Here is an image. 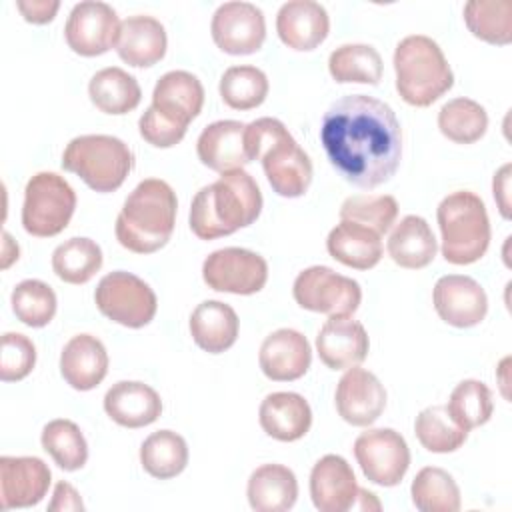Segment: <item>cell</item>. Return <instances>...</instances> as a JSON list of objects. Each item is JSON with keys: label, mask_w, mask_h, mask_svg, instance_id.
<instances>
[{"label": "cell", "mask_w": 512, "mask_h": 512, "mask_svg": "<svg viewBox=\"0 0 512 512\" xmlns=\"http://www.w3.org/2000/svg\"><path fill=\"white\" fill-rule=\"evenodd\" d=\"M320 142L330 164L358 188L388 182L402 156V128L394 110L366 94L344 96L326 110Z\"/></svg>", "instance_id": "cell-1"}, {"label": "cell", "mask_w": 512, "mask_h": 512, "mask_svg": "<svg viewBox=\"0 0 512 512\" xmlns=\"http://www.w3.org/2000/svg\"><path fill=\"white\" fill-rule=\"evenodd\" d=\"M262 212V192L246 170L222 172L196 192L190 204V230L200 240H214L250 226Z\"/></svg>", "instance_id": "cell-2"}, {"label": "cell", "mask_w": 512, "mask_h": 512, "mask_svg": "<svg viewBox=\"0 0 512 512\" xmlns=\"http://www.w3.org/2000/svg\"><path fill=\"white\" fill-rule=\"evenodd\" d=\"M176 210L172 186L160 178H146L124 200L114 226L116 240L130 252L152 254L170 240Z\"/></svg>", "instance_id": "cell-3"}, {"label": "cell", "mask_w": 512, "mask_h": 512, "mask_svg": "<svg viewBox=\"0 0 512 512\" xmlns=\"http://www.w3.org/2000/svg\"><path fill=\"white\" fill-rule=\"evenodd\" d=\"M248 160H260L278 196L298 198L312 182V162L278 118H258L244 128Z\"/></svg>", "instance_id": "cell-4"}, {"label": "cell", "mask_w": 512, "mask_h": 512, "mask_svg": "<svg viewBox=\"0 0 512 512\" xmlns=\"http://www.w3.org/2000/svg\"><path fill=\"white\" fill-rule=\"evenodd\" d=\"M396 90L410 106H430L454 84L442 48L424 34L402 38L394 50Z\"/></svg>", "instance_id": "cell-5"}, {"label": "cell", "mask_w": 512, "mask_h": 512, "mask_svg": "<svg viewBox=\"0 0 512 512\" xmlns=\"http://www.w3.org/2000/svg\"><path fill=\"white\" fill-rule=\"evenodd\" d=\"M442 234V256L450 264L480 260L490 244V220L482 198L470 190H456L442 198L436 208Z\"/></svg>", "instance_id": "cell-6"}, {"label": "cell", "mask_w": 512, "mask_h": 512, "mask_svg": "<svg viewBox=\"0 0 512 512\" xmlns=\"http://www.w3.org/2000/svg\"><path fill=\"white\" fill-rule=\"evenodd\" d=\"M134 166L128 144L108 134H84L68 142L62 168L80 176L96 192L118 190Z\"/></svg>", "instance_id": "cell-7"}, {"label": "cell", "mask_w": 512, "mask_h": 512, "mask_svg": "<svg viewBox=\"0 0 512 512\" xmlns=\"http://www.w3.org/2000/svg\"><path fill=\"white\" fill-rule=\"evenodd\" d=\"M76 208V192L56 172L34 174L24 188L22 226L28 234L50 238L60 234Z\"/></svg>", "instance_id": "cell-8"}, {"label": "cell", "mask_w": 512, "mask_h": 512, "mask_svg": "<svg viewBox=\"0 0 512 512\" xmlns=\"http://www.w3.org/2000/svg\"><path fill=\"white\" fill-rule=\"evenodd\" d=\"M98 310L126 328L146 326L158 308L154 290L136 274L116 270L106 274L94 292Z\"/></svg>", "instance_id": "cell-9"}, {"label": "cell", "mask_w": 512, "mask_h": 512, "mask_svg": "<svg viewBox=\"0 0 512 512\" xmlns=\"http://www.w3.org/2000/svg\"><path fill=\"white\" fill-rule=\"evenodd\" d=\"M292 294L300 308L328 316H350L362 300L360 284L328 266L302 270L294 280Z\"/></svg>", "instance_id": "cell-10"}, {"label": "cell", "mask_w": 512, "mask_h": 512, "mask_svg": "<svg viewBox=\"0 0 512 512\" xmlns=\"http://www.w3.org/2000/svg\"><path fill=\"white\" fill-rule=\"evenodd\" d=\"M202 278L208 288L230 294H256L268 280L266 260L246 248L228 246L214 250L202 264Z\"/></svg>", "instance_id": "cell-11"}, {"label": "cell", "mask_w": 512, "mask_h": 512, "mask_svg": "<svg viewBox=\"0 0 512 512\" xmlns=\"http://www.w3.org/2000/svg\"><path fill=\"white\" fill-rule=\"evenodd\" d=\"M354 456L364 476L378 486H396L410 466V448L392 428H372L354 440Z\"/></svg>", "instance_id": "cell-12"}, {"label": "cell", "mask_w": 512, "mask_h": 512, "mask_svg": "<svg viewBox=\"0 0 512 512\" xmlns=\"http://www.w3.org/2000/svg\"><path fill=\"white\" fill-rule=\"evenodd\" d=\"M120 20L116 10L98 0L74 4L64 26L66 44L80 56H98L116 46Z\"/></svg>", "instance_id": "cell-13"}, {"label": "cell", "mask_w": 512, "mask_h": 512, "mask_svg": "<svg viewBox=\"0 0 512 512\" xmlns=\"http://www.w3.org/2000/svg\"><path fill=\"white\" fill-rule=\"evenodd\" d=\"M214 44L226 54H252L266 38V20L252 2H224L216 8L210 24Z\"/></svg>", "instance_id": "cell-14"}, {"label": "cell", "mask_w": 512, "mask_h": 512, "mask_svg": "<svg viewBox=\"0 0 512 512\" xmlns=\"http://www.w3.org/2000/svg\"><path fill=\"white\" fill-rule=\"evenodd\" d=\"M432 302L438 316L456 328H470L484 320L488 298L484 288L464 274H446L438 278L432 290Z\"/></svg>", "instance_id": "cell-15"}, {"label": "cell", "mask_w": 512, "mask_h": 512, "mask_svg": "<svg viewBox=\"0 0 512 512\" xmlns=\"http://www.w3.org/2000/svg\"><path fill=\"white\" fill-rule=\"evenodd\" d=\"M334 400L344 422L352 426H370L386 408V390L372 372L352 366L338 380Z\"/></svg>", "instance_id": "cell-16"}, {"label": "cell", "mask_w": 512, "mask_h": 512, "mask_svg": "<svg viewBox=\"0 0 512 512\" xmlns=\"http://www.w3.org/2000/svg\"><path fill=\"white\" fill-rule=\"evenodd\" d=\"M50 468L36 456L0 458V494L2 508L36 506L50 488Z\"/></svg>", "instance_id": "cell-17"}, {"label": "cell", "mask_w": 512, "mask_h": 512, "mask_svg": "<svg viewBox=\"0 0 512 512\" xmlns=\"http://www.w3.org/2000/svg\"><path fill=\"white\" fill-rule=\"evenodd\" d=\"M312 362V350L306 336L292 328H278L268 334L258 352V364L266 378L290 382L302 378Z\"/></svg>", "instance_id": "cell-18"}, {"label": "cell", "mask_w": 512, "mask_h": 512, "mask_svg": "<svg viewBox=\"0 0 512 512\" xmlns=\"http://www.w3.org/2000/svg\"><path fill=\"white\" fill-rule=\"evenodd\" d=\"M310 496L320 512H346L354 508L358 484L352 466L338 454L322 456L310 472Z\"/></svg>", "instance_id": "cell-19"}, {"label": "cell", "mask_w": 512, "mask_h": 512, "mask_svg": "<svg viewBox=\"0 0 512 512\" xmlns=\"http://www.w3.org/2000/svg\"><path fill=\"white\" fill-rule=\"evenodd\" d=\"M370 348L364 326L350 316H330L316 336V352L330 370L358 366Z\"/></svg>", "instance_id": "cell-20"}, {"label": "cell", "mask_w": 512, "mask_h": 512, "mask_svg": "<svg viewBox=\"0 0 512 512\" xmlns=\"http://www.w3.org/2000/svg\"><path fill=\"white\" fill-rule=\"evenodd\" d=\"M204 104L202 82L186 70L162 74L152 92V108L166 120L188 128Z\"/></svg>", "instance_id": "cell-21"}, {"label": "cell", "mask_w": 512, "mask_h": 512, "mask_svg": "<svg viewBox=\"0 0 512 512\" xmlns=\"http://www.w3.org/2000/svg\"><path fill=\"white\" fill-rule=\"evenodd\" d=\"M328 30V12L314 0L284 2L276 14V32L292 50H314L326 40Z\"/></svg>", "instance_id": "cell-22"}, {"label": "cell", "mask_w": 512, "mask_h": 512, "mask_svg": "<svg viewBox=\"0 0 512 512\" xmlns=\"http://www.w3.org/2000/svg\"><path fill=\"white\" fill-rule=\"evenodd\" d=\"M106 414L120 426L142 428L158 420L162 400L158 392L138 380H120L104 394Z\"/></svg>", "instance_id": "cell-23"}, {"label": "cell", "mask_w": 512, "mask_h": 512, "mask_svg": "<svg viewBox=\"0 0 512 512\" xmlns=\"http://www.w3.org/2000/svg\"><path fill=\"white\" fill-rule=\"evenodd\" d=\"M60 374L74 390L96 388L108 374V352L92 334L72 336L60 354Z\"/></svg>", "instance_id": "cell-24"}, {"label": "cell", "mask_w": 512, "mask_h": 512, "mask_svg": "<svg viewBox=\"0 0 512 512\" xmlns=\"http://www.w3.org/2000/svg\"><path fill=\"white\" fill-rule=\"evenodd\" d=\"M244 128L246 124L238 120H216L208 124L196 140L200 162L220 174L246 166L250 160L244 148Z\"/></svg>", "instance_id": "cell-25"}, {"label": "cell", "mask_w": 512, "mask_h": 512, "mask_svg": "<svg viewBox=\"0 0 512 512\" xmlns=\"http://www.w3.org/2000/svg\"><path fill=\"white\" fill-rule=\"evenodd\" d=\"M166 44L168 38L164 26L152 16L136 14L120 22L116 52L130 66H154L164 58Z\"/></svg>", "instance_id": "cell-26"}, {"label": "cell", "mask_w": 512, "mask_h": 512, "mask_svg": "<svg viewBox=\"0 0 512 512\" xmlns=\"http://www.w3.org/2000/svg\"><path fill=\"white\" fill-rule=\"evenodd\" d=\"M262 430L280 442L300 440L312 424V410L304 396L296 392H272L258 410Z\"/></svg>", "instance_id": "cell-27"}, {"label": "cell", "mask_w": 512, "mask_h": 512, "mask_svg": "<svg viewBox=\"0 0 512 512\" xmlns=\"http://www.w3.org/2000/svg\"><path fill=\"white\" fill-rule=\"evenodd\" d=\"M326 250L344 266L370 270L382 258V240L380 234L368 226L340 220V224H336L326 238Z\"/></svg>", "instance_id": "cell-28"}, {"label": "cell", "mask_w": 512, "mask_h": 512, "mask_svg": "<svg viewBox=\"0 0 512 512\" xmlns=\"http://www.w3.org/2000/svg\"><path fill=\"white\" fill-rule=\"evenodd\" d=\"M246 496L256 512H286L296 504L298 480L284 464H262L250 474Z\"/></svg>", "instance_id": "cell-29"}, {"label": "cell", "mask_w": 512, "mask_h": 512, "mask_svg": "<svg viewBox=\"0 0 512 512\" xmlns=\"http://www.w3.org/2000/svg\"><path fill=\"white\" fill-rule=\"evenodd\" d=\"M190 334L198 348L210 354L228 350L238 338V316L220 300H204L190 314Z\"/></svg>", "instance_id": "cell-30"}, {"label": "cell", "mask_w": 512, "mask_h": 512, "mask_svg": "<svg viewBox=\"0 0 512 512\" xmlns=\"http://www.w3.org/2000/svg\"><path fill=\"white\" fill-rule=\"evenodd\" d=\"M386 248L398 266L418 270L434 260L438 242L430 224L422 216L408 214L392 228Z\"/></svg>", "instance_id": "cell-31"}, {"label": "cell", "mask_w": 512, "mask_h": 512, "mask_svg": "<svg viewBox=\"0 0 512 512\" xmlns=\"http://www.w3.org/2000/svg\"><path fill=\"white\" fill-rule=\"evenodd\" d=\"M88 96L100 112L120 116L140 104L142 90L132 74L118 66H108L90 78Z\"/></svg>", "instance_id": "cell-32"}, {"label": "cell", "mask_w": 512, "mask_h": 512, "mask_svg": "<svg viewBox=\"0 0 512 512\" xmlns=\"http://www.w3.org/2000/svg\"><path fill=\"white\" fill-rule=\"evenodd\" d=\"M140 464L152 478H174L188 464V444L172 430L152 432L140 446Z\"/></svg>", "instance_id": "cell-33"}, {"label": "cell", "mask_w": 512, "mask_h": 512, "mask_svg": "<svg viewBox=\"0 0 512 512\" xmlns=\"http://www.w3.org/2000/svg\"><path fill=\"white\" fill-rule=\"evenodd\" d=\"M102 266L100 246L84 236H74L52 252L54 274L68 284H86Z\"/></svg>", "instance_id": "cell-34"}, {"label": "cell", "mask_w": 512, "mask_h": 512, "mask_svg": "<svg viewBox=\"0 0 512 512\" xmlns=\"http://www.w3.org/2000/svg\"><path fill=\"white\" fill-rule=\"evenodd\" d=\"M382 68V56L370 44H342L328 58L330 76L342 84H378Z\"/></svg>", "instance_id": "cell-35"}, {"label": "cell", "mask_w": 512, "mask_h": 512, "mask_svg": "<svg viewBox=\"0 0 512 512\" xmlns=\"http://www.w3.org/2000/svg\"><path fill=\"white\" fill-rule=\"evenodd\" d=\"M412 504L422 512H458L460 488L452 474L438 466L422 468L410 486Z\"/></svg>", "instance_id": "cell-36"}, {"label": "cell", "mask_w": 512, "mask_h": 512, "mask_svg": "<svg viewBox=\"0 0 512 512\" xmlns=\"http://www.w3.org/2000/svg\"><path fill=\"white\" fill-rule=\"evenodd\" d=\"M468 30L488 44H510L512 40V2L510 0H470L464 4Z\"/></svg>", "instance_id": "cell-37"}, {"label": "cell", "mask_w": 512, "mask_h": 512, "mask_svg": "<svg viewBox=\"0 0 512 512\" xmlns=\"http://www.w3.org/2000/svg\"><path fill=\"white\" fill-rule=\"evenodd\" d=\"M440 132L456 144H472L486 134L488 114L482 104L472 98L448 100L438 112Z\"/></svg>", "instance_id": "cell-38"}, {"label": "cell", "mask_w": 512, "mask_h": 512, "mask_svg": "<svg viewBox=\"0 0 512 512\" xmlns=\"http://www.w3.org/2000/svg\"><path fill=\"white\" fill-rule=\"evenodd\" d=\"M42 448L66 472L80 470L88 460V444L80 428L66 418L50 420L42 428Z\"/></svg>", "instance_id": "cell-39"}, {"label": "cell", "mask_w": 512, "mask_h": 512, "mask_svg": "<svg viewBox=\"0 0 512 512\" xmlns=\"http://www.w3.org/2000/svg\"><path fill=\"white\" fill-rule=\"evenodd\" d=\"M414 434L418 442L434 454H448L458 450L466 438L468 432L462 430L448 414L446 406L436 404L424 408L416 420H414Z\"/></svg>", "instance_id": "cell-40"}, {"label": "cell", "mask_w": 512, "mask_h": 512, "mask_svg": "<svg viewBox=\"0 0 512 512\" xmlns=\"http://www.w3.org/2000/svg\"><path fill=\"white\" fill-rule=\"evenodd\" d=\"M446 410L450 418L462 428V430H472L476 426H482L490 420L494 402H492V392L490 388L474 378L462 380L456 384L452 390Z\"/></svg>", "instance_id": "cell-41"}, {"label": "cell", "mask_w": 512, "mask_h": 512, "mask_svg": "<svg viewBox=\"0 0 512 512\" xmlns=\"http://www.w3.org/2000/svg\"><path fill=\"white\" fill-rule=\"evenodd\" d=\"M268 78L256 66H230L220 78V96L234 110H250L260 106L268 96Z\"/></svg>", "instance_id": "cell-42"}, {"label": "cell", "mask_w": 512, "mask_h": 512, "mask_svg": "<svg viewBox=\"0 0 512 512\" xmlns=\"http://www.w3.org/2000/svg\"><path fill=\"white\" fill-rule=\"evenodd\" d=\"M10 302L16 318L32 328L46 326L54 318L58 306L54 290L36 278L18 282L12 290Z\"/></svg>", "instance_id": "cell-43"}, {"label": "cell", "mask_w": 512, "mask_h": 512, "mask_svg": "<svg viewBox=\"0 0 512 512\" xmlns=\"http://www.w3.org/2000/svg\"><path fill=\"white\" fill-rule=\"evenodd\" d=\"M398 216V202L390 194H354L340 206V220L358 222L380 236L386 234Z\"/></svg>", "instance_id": "cell-44"}, {"label": "cell", "mask_w": 512, "mask_h": 512, "mask_svg": "<svg viewBox=\"0 0 512 512\" xmlns=\"http://www.w3.org/2000/svg\"><path fill=\"white\" fill-rule=\"evenodd\" d=\"M36 364V348L32 340L20 332L2 334L0 378L2 382H18L26 378Z\"/></svg>", "instance_id": "cell-45"}, {"label": "cell", "mask_w": 512, "mask_h": 512, "mask_svg": "<svg viewBox=\"0 0 512 512\" xmlns=\"http://www.w3.org/2000/svg\"><path fill=\"white\" fill-rule=\"evenodd\" d=\"M138 130H140V136L156 148H170L178 144L186 134V128L166 120L152 106H148L140 116Z\"/></svg>", "instance_id": "cell-46"}, {"label": "cell", "mask_w": 512, "mask_h": 512, "mask_svg": "<svg viewBox=\"0 0 512 512\" xmlns=\"http://www.w3.org/2000/svg\"><path fill=\"white\" fill-rule=\"evenodd\" d=\"M16 6L22 12L26 22L46 24L56 16L60 2L58 0H18Z\"/></svg>", "instance_id": "cell-47"}, {"label": "cell", "mask_w": 512, "mask_h": 512, "mask_svg": "<svg viewBox=\"0 0 512 512\" xmlns=\"http://www.w3.org/2000/svg\"><path fill=\"white\" fill-rule=\"evenodd\" d=\"M48 510H84V502L76 488L68 482H58L54 486L52 502L48 504Z\"/></svg>", "instance_id": "cell-48"}, {"label": "cell", "mask_w": 512, "mask_h": 512, "mask_svg": "<svg viewBox=\"0 0 512 512\" xmlns=\"http://www.w3.org/2000/svg\"><path fill=\"white\" fill-rule=\"evenodd\" d=\"M492 190H494V200L500 208V214L504 218H510V164H504L492 180Z\"/></svg>", "instance_id": "cell-49"}]
</instances>
